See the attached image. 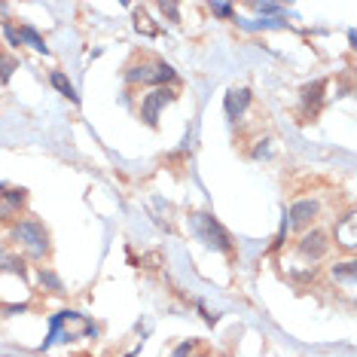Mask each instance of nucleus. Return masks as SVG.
Wrapping results in <instances>:
<instances>
[{"label":"nucleus","mask_w":357,"mask_h":357,"mask_svg":"<svg viewBox=\"0 0 357 357\" xmlns=\"http://www.w3.org/2000/svg\"><path fill=\"white\" fill-rule=\"evenodd\" d=\"M13 238L28 250V257H46L50 254V232H46V226L40 220H34V217L15 223L13 226Z\"/></svg>","instance_id":"f257e3e1"},{"label":"nucleus","mask_w":357,"mask_h":357,"mask_svg":"<svg viewBox=\"0 0 357 357\" xmlns=\"http://www.w3.org/2000/svg\"><path fill=\"white\" fill-rule=\"evenodd\" d=\"M192 229H196V235L202 241H205L208 248H214V250H223V254H229L232 250V238H229V232L223 229L220 223L214 220L211 214H192Z\"/></svg>","instance_id":"f03ea898"},{"label":"nucleus","mask_w":357,"mask_h":357,"mask_svg":"<svg viewBox=\"0 0 357 357\" xmlns=\"http://www.w3.org/2000/svg\"><path fill=\"white\" fill-rule=\"evenodd\" d=\"M126 79L128 83H141V86H162V83H172L174 79V70L172 64L165 61H141V64H132L126 70Z\"/></svg>","instance_id":"7ed1b4c3"},{"label":"nucleus","mask_w":357,"mask_h":357,"mask_svg":"<svg viewBox=\"0 0 357 357\" xmlns=\"http://www.w3.org/2000/svg\"><path fill=\"white\" fill-rule=\"evenodd\" d=\"M177 98V95L172 92V89H165V86H159V89H153L150 95H144V101H141V119L147 123L150 128H156L159 126V113L168 107Z\"/></svg>","instance_id":"20e7f679"},{"label":"nucleus","mask_w":357,"mask_h":357,"mask_svg":"<svg viewBox=\"0 0 357 357\" xmlns=\"http://www.w3.org/2000/svg\"><path fill=\"white\" fill-rule=\"evenodd\" d=\"M296 250H299V257H303V259H312V263H318V259L327 257L330 241H327V235H324L321 229H312V232L303 235V241H299Z\"/></svg>","instance_id":"39448f33"},{"label":"nucleus","mask_w":357,"mask_h":357,"mask_svg":"<svg viewBox=\"0 0 357 357\" xmlns=\"http://www.w3.org/2000/svg\"><path fill=\"white\" fill-rule=\"evenodd\" d=\"M318 202H312V199H299V202H294V208H290V226L294 229H305L308 223L318 217Z\"/></svg>","instance_id":"423d86ee"},{"label":"nucleus","mask_w":357,"mask_h":357,"mask_svg":"<svg viewBox=\"0 0 357 357\" xmlns=\"http://www.w3.org/2000/svg\"><path fill=\"white\" fill-rule=\"evenodd\" d=\"M248 104H250V89H232L229 95H226V101H223V107H226V116L232 119V123H238L241 116H245V110H248Z\"/></svg>","instance_id":"0eeeda50"},{"label":"nucleus","mask_w":357,"mask_h":357,"mask_svg":"<svg viewBox=\"0 0 357 357\" xmlns=\"http://www.w3.org/2000/svg\"><path fill=\"white\" fill-rule=\"evenodd\" d=\"M354 226H357V217H354V214H345L342 220L336 223V241H339V245H342L345 250H354V245H357Z\"/></svg>","instance_id":"6e6552de"},{"label":"nucleus","mask_w":357,"mask_h":357,"mask_svg":"<svg viewBox=\"0 0 357 357\" xmlns=\"http://www.w3.org/2000/svg\"><path fill=\"white\" fill-rule=\"evenodd\" d=\"M22 202H25V192L22 190H3L0 192V220L15 217V211L22 208Z\"/></svg>","instance_id":"1a4fd4ad"},{"label":"nucleus","mask_w":357,"mask_h":357,"mask_svg":"<svg viewBox=\"0 0 357 357\" xmlns=\"http://www.w3.org/2000/svg\"><path fill=\"white\" fill-rule=\"evenodd\" d=\"M0 272H13V275H25V259L15 257L10 248L0 245Z\"/></svg>","instance_id":"9d476101"},{"label":"nucleus","mask_w":357,"mask_h":357,"mask_svg":"<svg viewBox=\"0 0 357 357\" xmlns=\"http://www.w3.org/2000/svg\"><path fill=\"white\" fill-rule=\"evenodd\" d=\"M50 83H52L55 89H59V92H61V95H64V98H68V101H74V104L79 101V95L74 92V86H70V79L64 77L61 70H52V74H50Z\"/></svg>","instance_id":"9b49d317"},{"label":"nucleus","mask_w":357,"mask_h":357,"mask_svg":"<svg viewBox=\"0 0 357 357\" xmlns=\"http://www.w3.org/2000/svg\"><path fill=\"white\" fill-rule=\"evenodd\" d=\"M19 40H22V46L28 43V46H34L37 52H43V55L50 52V50H46V43H43V37H40V34H37V31L31 28V25H22V28H19Z\"/></svg>","instance_id":"f8f14e48"},{"label":"nucleus","mask_w":357,"mask_h":357,"mask_svg":"<svg viewBox=\"0 0 357 357\" xmlns=\"http://www.w3.org/2000/svg\"><path fill=\"white\" fill-rule=\"evenodd\" d=\"M324 86H327L324 79H314L312 86H305V89H303V104H305V107H308V104H314V107H318V104H321V92H324Z\"/></svg>","instance_id":"ddd939ff"},{"label":"nucleus","mask_w":357,"mask_h":357,"mask_svg":"<svg viewBox=\"0 0 357 357\" xmlns=\"http://www.w3.org/2000/svg\"><path fill=\"white\" fill-rule=\"evenodd\" d=\"M13 70H19V59H13V55L0 52V83H10Z\"/></svg>","instance_id":"4468645a"},{"label":"nucleus","mask_w":357,"mask_h":357,"mask_svg":"<svg viewBox=\"0 0 357 357\" xmlns=\"http://www.w3.org/2000/svg\"><path fill=\"white\" fill-rule=\"evenodd\" d=\"M333 278L342 281L345 287H351V284H354V263H339V266H333Z\"/></svg>","instance_id":"2eb2a0df"},{"label":"nucleus","mask_w":357,"mask_h":357,"mask_svg":"<svg viewBox=\"0 0 357 357\" xmlns=\"http://www.w3.org/2000/svg\"><path fill=\"white\" fill-rule=\"evenodd\" d=\"M159 10L165 13L172 22H181V6H177V3H165V0H162V3H159Z\"/></svg>","instance_id":"dca6fc26"},{"label":"nucleus","mask_w":357,"mask_h":357,"mask_svg":"<svg viewBox=\"0 0 357 357\" xmlns=\"http://www.w3.org/2000/svg\"><path fill=\"white\" fill-rule=\"evenodd\" d=\"M137 31H144V34H150V37H153V34H159V31L150 25V19H147V15H144L141 10H137Z\"/></svg>","instance_id":"f3484780"},{"label":"nucleus","mask_w":357,"mask_h":357,"mask_svg":"<svg viewBox=\"0 0 357 357\" xmlns=\"http://www.w3.org/2000/svg\"><path fill=\"white\" fill-rule=\"evenodd\" d=\"M3 34H6V40H10V46H22V40H19V31H15L10 22H3Z\"/></svg>","instance_id":"a211bd4d"},{"label":"nucleus","mask_w":357,"mask_h":357,"mask_svg":"<svg viewBox=\"0 0 357 357\" xmlns=\"http://www.w3.org/2000/svg\"><path fill=\"white\" fill-rule=\"evenodd\" d=\"M40 281H46V284H50V287H52V290H61V281H59V278H55V275H52V272H46V269H43V272H40Z\"/></svg>","instance_id":"6ab92c4d"},{"label":"nucleus","mask_w":357,"mask_h":357,"mask_svg":"<svg viewBox=\"0 0 357 357\" xmlns=\"http://www.w3.org/2000/svg\"><path fill=\"white\" fill-rule=\"evenodd\" d=\"M211 10H214V15H223V19H229V15H232L229 3H211Z\"/></svg>","instance_id":"aec40b11"},{"label":"nucleus","mask_w":357,"mask_h":357,"mask_svg":"<svg viewBox=\"0 0 357 357\" xmlns=\"http://www.w3.org/2000/svg\"><path fill=\"white\" fill-rule=\"evenodd\" d=\"M192 348H196V342H183V345H181V348H177V351H174V357H186V354L192 351Z\"/></svg>","instance_id":"412c9836"},{"label":"nucleus","mask_w":357,"mask_h":357,"mask_svg":"<svg viewBox=\"0 0 357 357\" xmlns=\"http://www.w3.org/2000/svg\"><path fill=\"white\" fill-rule=\"evenodd\" d=\"M257 10L259 13H278L281 6H275V3H257Z\"/></svg>","instance_id":"4be33fe9"}]
</instances>
